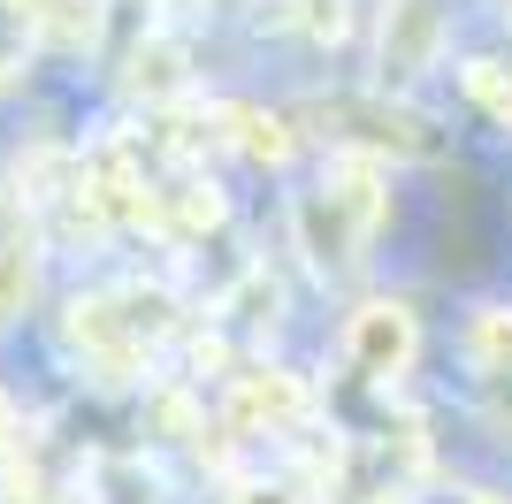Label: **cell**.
<instances>
[{"label":"cell","instance_id":"5b68a950","mask_svg":"<svg viewBox=\"0 0 512 504\" xmlns=\"http://www.w3.org/2000/svg\"><path fill=\"white\" fill-rule=\"evenodd\" d=\"M306 382L299 375H283V367H260V375H237L230 382V413L245 420V428H291V420H306Z\"/></svg>","mask_w":512,"mask_h":504},{"label":"cell","instance_id":"3957f363","mask_svg":"<svg viewBox=\"0 0 512 504\" xmlns=\"http://www.w3.org/2000/svg\"><path fill=\"white\" fill-rule=\"evenodd\" d=\"M436 39H444L436 0H390V16H383V69H390V77H421V69L436 62Z\"/></svg>","mask_w":512,"mask_h":504},{"label":"cell","instance_id":"ba28073f","mask_svg":"<svg viewBox=\"0 0 512 504\" xmlns=\"http://www.w3.org/2000/svg\"><path fill=\"white\" fill-rule=\"evenodd\" d=\"M222 123H230V138L245 153H253V161H291V123H283V115H260V107H222Z\"/></svg>","mask_w":512,"mask_h":504},{"label":"cell","instance_id":"7a4b0ae2","mask_svg":"<svg viewBox=\"0 0 512 504\" xmlns=\"http://www.w3.org/2000/svg\"><path fill=\"white\" fill-rule=\"evenodd\" d=\"M413 352H421V321L398 298H375V306H360V314L344 321V359L360 375H406Z\"/></svg>","mask_w":512,"mask_h":504},{"label":"cell","instance_id":"8fae6325","mask_svg":"<svg viewBox=\"0 0 512 504\" xmlns=\"http://www.w3.org/2000/svg\"><path fill=\"white\" fill-rule=\"evenodd\" d=\"M474 352L490 359V367H505V375H512V306H490V314H474Z\"/></svg>","mask_w":512,"mask_h":504},{"label":"cell","instance_id":"277c9868","mask_svg":"<svg viewBox=\"0 0 512 504\" xmlns=\"http://www.w3.org/2000/svg\"><path fill=\"white\" fill-rule=\"evenodd\" d=\"M69 336H77L100 367H130V359L146 352V344H138V329H130V314H123V291L77 298V306H69Z\"/></svg>","mask_w":512,"mask_h":504},{"label":"cell","instance_id":"52a82bcc","mask_svg":"<svg viewBox=\"0 0 512 504\" xmlns=\"http://www.w3.org/2000/svg\"><path fill=\"white\" fill-rule=\"evenodd\" d=\"M130 92H138V100H176V92H184V46L176 39H146L138 46V54H130Z\"/></svg>","mask_w":512,"mask_h":504},{"label":"cell","instance_id":"30bf717a","mask_svg":"<svg viewBox=\"0 0 512 504\" xmlns=\"http://www.w3.org/2000/svg\"><path fill=\"white\" fill-rule=\"evenodd\" d=\"M169 214H176V230H214V222H222V191L184 184V191H169Z\"/></svg>","mask_w":512,"mask_h":504},{"label":"cell","instance_id":"9c48e42d","mask_svg":"<svg viewBox=\"0 0 512 504\" xmlns=\"http://www.w3.org/2000/svg\"><path fill=\"white\" fill-rule=\"evenodd\" d=\"M23 298H31V245L8 237V245H0V321L23 314Z\"/></svg>","mask_w":512,"mask_h":504},{"label":"cell","instance_id":"6da1fadb","mask_svg":"<svg viewBox=\"0 0 512 504\" xmlns=\"http://www.w3.org/2000/svg\"><path fill=\"white\" fill-rule=\"evenodd\" d=\"M306 123H321V138H337L360 161H436L444 153V130L421 107L383 100V92H321L306 100Z\"/></svg>","mask_w":512,"mask_h":504},{"label":"cell","instance_id":"7c38bea8","mask_svg":"<svg viewBox=\"0 0 512 504\" xmlns=\"http://www.w3.org/2000/svg\"><path fill=\"white\" fill-rule=\"evenodd\" d=\"M467 92L490 107L497 123H512V69H497V62H467Z\"/></svg>","mask_w":512,"mask_h":504},{"label":"cell","instance_id":"8992f818","mask_svg":"<svg viewBox=\"0 0 512 504\" xmlns=\"http://www.w3.org/2000/svg\"><path fill=\"white\" fill-rule=\"evenodd\" d=\"M16 16L54 46H92L100 39V0H23Z\"/></svg>","mask_w":512,"mask_h":504},{"label":"cell","instance_id":"5bb4252c","mask_svg":"<svg viewBox=\"0 0 512 504\" xmlns=\"http://www.w3.org/2000/svg\"><path fill=\"white\" fill-rule=\"evenodd\" d=\"M237 504H306L291 482H237Z\"/></svg>","mask_w":512,"mask_h":504},{"label":"cell","instance_id":"4fadbf2b","mask_svg":"<svg viewBox=\"0 0 512 504\" xmlns=\"http://www.w3.org/2000/svg\"><path fill=\"white\" fill-rule=\"evenodd\" d=\"M291 23L306 39H337L344 31V0H291Z\"/></svg>","mask_w":512,"mask_h":504}]
</instances>
